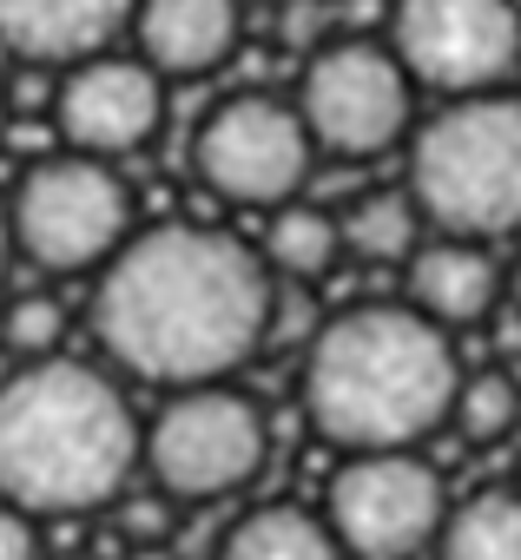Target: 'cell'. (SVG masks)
I'll return each mask as SVG.
<instances>
[{
  "label": "cell",
  "instance_id": "obj_10",
  "mask_svg": "<svg viewBox=\"0 0 521 560\" xmlns=\"http://www.w3.org/2000/svg\"><path fill=\"white\" fill-rule=\"evenodd\" d=\"M442 514V475L416 448H363L331 475L324 494V521L350 560H416Z\"/></svg>",
  "mask_w": 521,
  "mask_h": 560
},
{
  "label": "cell",
  "instance_id": "obj_13",
  "mask_svg": "<svg viewBox=\"0 0 521 560\" xmlns=\"http://www.w3.org/2000/svg\"><path fill=\"white\" fill-rule=\"evenodd\" d=\"M244 0H139L132 40L159 80H205L238 54Z\"/></svg>",
  "mask_w": 521,
  "mask_h": 560
},
{
  "label": "cell",
  "instance_id": "obj_19",
  "mask_svg": "<svg viewBox=\"0 0 521 560\" xmlns=\"http://www.w3.org/2000/svg\"><path fill=\"white\" fill-rule=\"evenodd\" d=\"M449 422H455V435L475 442V448L501 442V435L521 422V389H514V376H501V370L462 376V383H455V402H449Z\"/></svg>",
  "mask_w": 521,
  "mask_h": 560
},
{
  "label": "cell",
  "instance_id": "obj_12",
  "mask_svg": "<svg viewBox=\"0 0 521 560\" xmlns=\"http://www.w3.org/2000/svg\"><path fill=\"white\" fill-rule=\"evenodd\" d=\"M139 0H0V47L21 67H73L132 34Z\"/></svg>",
  "mask_w": 521,
  "mask_h": 560
},
{
  "label": "cell",
  "instance_id": "obj_24",
  "mask_svg": "<svg viewBox=\"0 0 521 560\" xmlns=\"http://www.w3.org/2000/svg\"><path fill=\"white\" fill-rule=\"evenodd\" d=\"M8 250H14V237H8V211H0V277H8Z\"/></svg>",
  "mask_w": 521,
  "mask_h": 560
},
{
  "label": "cell",
  "instance_id": "obj_8",
  "mask_svg": "<svg viewBox=\"0 0 521 560\" xmlns=\"http://www.w3.org/2000/svg\"><path fill=\"white\" fill-rule=\"evenodd\" d=\"M311 165H317V145H311V126H304L298 100L231 93L192 132V172L224 205L271 211V205H285L311 185Z\"/></svg>",
  "mask_w": 521,
  "mask_h": 560
},
{
  "label": "cell",
  "instance_id": "obj_18",
  "mask_svg": "<svg viewBox=\"0 0 521 560\" xmlns=\"http://www.w3.org/2000/svg\"><path fill=\"white\" fill-rule=\"evenodd\" d=\"M337 224H344V250L363 257V264H409V250L422 244V211H416L409 185L363 191Z\"/></svg>",
  "mask_w": 521,
  "mask_h": 560
},
{
  "label": "cell",
  "instance_id": "obj_6",
  "mask_svg": "<svg viewBox=\"0 0 521 560\" xmlns=\"http://www.w3.org/2000/svg\"><path fill=\"white\" fill-rule=\"evenodd\" d=\"M298 113L324 159H383L416 126V80L403 73L390 40H317L298 80Z\"/></svg>",
  "mask_w": 521,
  "mask_h": 560
},
{
  "label": "cell",
  "instance_id": "obj_7",
  "mask_svg": "<svg viewBox=\"0 0 521 560\" xmlns=\"http://www.w3.org/2000/svg\"><path fill=\"white\" fill-rule=\"evenodd\" d=\"M271 455L265 409L224 383L172 389V402L139 429V462L152 468L165 501H224Z\"/></svg>",
  "mask_w": 521,
  "mask_h": 560
},
{
  "label": "cell",
  "instance_id": "obj_4",
  "mask_svg": "<svg viewBox=\"0 0 521 560\" xmlns=\"http://www.w3.org/2000/svg\"><path fill=\"white\" fill-rule=\"evenodd\" d=\"M409 198L449 237L521 231V93H455L409 126Z\"/></svg>",
  "mask_w": 521,
  "mask_h": 560
},
{
  "label": "cell",
  "instance_id": "obj_11",
  "mask_svg": "<svg viewBox=\"0 0 521 560\" xmlns=\"http://www.w3.org/2000/svg\"><path fill=\"white\" fill-rule=\"evenodd\" d=\"M165 119V80L139 54H86L54 86V126L73 152L126 159L139 152Z\"/></svg>",
  "mask_w": 521,
  "mask_h": 560
},
{
  "label": "cell",
  "instance_id": "obj_26",
  "mask_svg": "<svg viewBox=\"0 0 521 560\" xmlns=\"http://www.w3.org/2000/svg\"><path fill=\"white\" fill-rule=\"evenodd\" d=\"M0 119H8V93H0Z\"/></svg>",
  "mask_w": 521,
  "mask_h": 560
},
{
  "label": "cell",
  "instance_id": "obj_23",
  "mask_svg": "<svg viewBox=\"0 0 521 560\" xmlns=\"http://www.w3.org/2000/svg\"><path fill=\"white\" fill-rule=\"evenodd\" d=\"M132 560H172V547H165V540H146V547H139Z\"/></svg>",
  "mask_w": 521,
  "mask_h": 560
},
{
  "label": "cell",
  "instance_id": "obj_17",
  "mask_svg": "<svg viewBox=\"0 0 521 560\" xmlns=\"http://www.w3.org/2000/svg\"><path fill=\"white\" fill-rule=\"evenodd\" d=\"M436 560H521V494L482 488L455 501L436 527Z\"/></svg>",
  "mask_w": 521,
  "mask_h": 560
},
{
  "label": "cell",
  "instance_id": "obj_9",
  "mask_svg": "<svg viewBox=\"0 0 521 560\" xmlns=\"http://www.w3.org/2000/svg\"><path fill=\"white\" fill-rule=\"evenodd\" d=\"M390 54L416 86L442 100L495 93L521 73V8L514 0H396Z\"/></svg>",
  "mask_w": 521,
  "mask_h": 560
},
{
  "label": "cell",
  "instance_id": "obj_20",
  "mask_svg": "<svg viewBox=\"0 0 521 560\" xmlns=\"http://www.w3.org/2000/svg\"><path fill=\"white\" fill-rule=\"evenodd\" d=\"M60 330H67L60 298H21V304L8 311V324H0L8 350H21V357H54V350H60Z\"/></svg>",
  "mask_w": 521,
  "mask_h": 560
},
{
  "label": "cell",
  "instance_id": "obj_16",
  "mask_svg": "<svg viewBox=\"0 0 521 560\" xmlns=\"http://www.w3.org/2000/svg\"><path fill=\"white\" fill-rule=\"evenodd\" d=\"M257 257H265L278 277H291V284H317V277H331V264L344 257V224L324 205L285 198V205H271V224H265Z\"/></svg>",
  "mask_w": 521,
  "mask_h": 560
},
{
  "label": "cell",
  "instance_id": "obj_25",
  "mask_svg": "<svg viewBox=\"0 0 521 560\" xmlns=\"http://www.w3.org/2000/svg\"><path fill=\"white\" fill-rule=\"evenodd\" d=\"M501 284H508V298H514V311H521V257H514V270L501 277Z\"/></svg>",
  "mask_w": 521,
  "mask_h": 560
},
{
  "label": "cell",
  "instance_id": "obj_1",
  "mask_svg": "<svg viewBox=\"0 0 521 560\" xmlns=\"http://www.w3.org/2000/svg\"><path fill=\"white\" fill-rule=\"evenodd\" d=\"M271 264L244 237L211 224H152L132 231L93 291L100 350L159 389L224 383L271 337Z\"/></svg>",
  "mask_w": 521,
  "mask_h": 560
},
{
  "label": "cell",
  "instance_id": "obj_15",
  "mask_svg": "<svg viewBox=\"0 0 521 560\" xmlns=\"http://www.w3.org/2000/svg\"><path fill=\"white\" fill-rule=\"evenodd\" d=\"M218 560H344V547H337V534H331L324 514L271 501V508H251L218 540Z\"/></svg>",
  "mask_w": 521,
  "mask_h": 560
},
{
  "label": "cell",
  "instance_id": "obj_3",
  "mask_svg": "<svg viewBox=\"0 0 521 560\" xmlns=\"http://www.w3.org/2000/svg\"><path fill=\"white\" fill-rule=\"evenodd\" d=\"M139 468V422L119 383L73 357H27L0 383V501L21 514L106 508Z\"/></svg>",
  "mask_w": 521,
  "mask_h": 560
},
{
  "label": "cell",
  "instance_id": "obj_14",
  "mask_svg": "<svg viewBox=\"0 0 521 560\" xmlns=\"http://www.w3.org/2000/svg\"><path fill=\"white\" fill-rule=\"evenodd\" d=\"M403 270H409V304H416L429 324H442V330L482 324V317L495 311V298H501V264L488 257L482 237H449V231H436L429 244L409 250Z\"/></svg>",
  "mask_w": 521,
  "mask_h": 560
},
{
  "label": "cell",
  "instance_id": "obj_22",
  "mask_svg": "<svg viewBox=\"0 0 521 560\" xmlns=\"http://www.w3.org/2000/svg\"><path fill=\"white\" fill-rule=\"evenodd\" d=\"M119 521H126V534L146 547V540H165V521H172V514H165V494H152V501H132Z\"/></svg>",
  "mask_w": 521,
  "mask_h": 560
},
{
  "label": "cell",
  "instance_id": "obj_21",
  "mask_svg": "<svg viewBox=\"0 0 521 560\" xmlns=\"http://www.w3.org/2000/svg\"><path fill=\"white\" fill-rule=\"evenodd\" d=\"M0 560H34V527L14 501H0Z\"/></svg>",
  "mask_w": 521,
  "mask_h": 560
},
{
  "label": "cell",
  "instance_id": "obj_2",
  "mask_svg": "<svg viewBox=\"0 0 521 560\" xmlns=\"http://www.w3.org/2000/svg\"><path fill=\"white\" fill-rule=\"evenodd\" d=\"M455 383V343L416 304H350L304 350V416L350 455L416 448L436 435Z\"/></svg>",
  "mask_w": 521,
  "mask_h": 560
},
{
  "label": "cell",
  "instance_id": "obj_5",
  "mask_svg": "<svg viewBox=\"0 0 521 560\" xmlns=\"http://www.w3.org/2000/svg\"><path fill=\"white\" fill-rule=\"evenodd\" d=\"M8 237L27 264L54 277L100 270L132 237V191L113 172V159L93 152H54L40 159L14 198H8Z\"/></svg>",
  "mask_w": 521,
  "mask_h": 560
}]
</instances>
